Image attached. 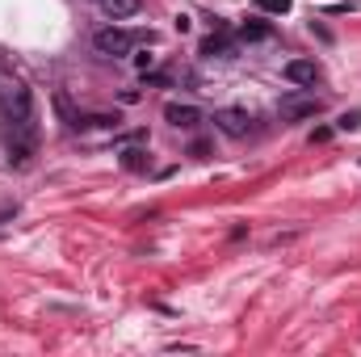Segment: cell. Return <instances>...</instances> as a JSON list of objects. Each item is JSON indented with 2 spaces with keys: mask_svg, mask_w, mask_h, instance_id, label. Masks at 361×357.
Segmentation results:
<instances>
[{
  "mask_svg": "<svg viewBox=\"0 0 361 357\" xmlns=\"http://www.w3.org/2000/svg\"><path fill=\"white\" fill-rule=\"evenodd\" d=\"M282 76H286L290 84H315V80H320V63H315V59H290V63L282 67Z\"/></svg>",
  "mask_w": 361,
  "mask_h": 357,
  "instance_id": "8992f818",
  "label": "cell"
},
{
  "mask_svg": "<svg viewBox=\"0 0 361 357\" xmlns=\"http://www.w3.org/2000/svg\"><path fill=\"white\" fill-rule=\"evenodd\" d=\"M231 50H236V42H231L227 34H210V38H202V46H198L202 59H227Z\"/></svg>",
  "mask_w": 361,
  "mask_h": 357,
  "instance_id": "52a82bcc",
  "label": "cell"
},
{
  "mask_svg": "<svg viewBox=\"0 0 361 357\" xmlns=\"http://www.w3.org/2000/svg\"><path fill=\"white\" fill-rule=\"evenodd\" d=\"M164 122H172V126H181V130H193V126L202 122V109L189 105V101H168V105H164Z\"/></svg>",
  "mask_w": 361,
  "mask_h": 357,
  "instance_id": "5b68a950",
  "label": "cell"
},
{
  "mask_svg": "<svg viewBox=\"0 0 361 357\" xmlns=\"http://www.w3.org/2000/svg\"><path fill=\"white\" fill-rule=\"evenodd\" d=\"M269 34H273V29H269L265 21H244V25H240V38H269Z\"/></svg>",
  "mask_w": 361,
  "mask_h": 357,
  "instance_id": "7c38bea8",
  "label": "cell"
},
{
  "mask_svg": "<svg viewBox=\"0 0 361 357\" xmlns=\"http://www.w3.org/2000/svg\"><path fill=\"white\" fill-rule=\"evenodd\" d=\"M341 130H357L361 126V109H349V114H341V122H336Z\"/></svg>",
  "mask_w": 361,
  "mask_h": 357,
  "instance_id": "5bb4252c",
  "label": "cell"
},
{
  "mask_svg": "<svg viewBox=\"0 0 361 357\" xmlns=\"http://www.w3.org/2000/svg\"><path fill=\"white\" fill-rule=\"evenodd\" d=\"M257 8H261V13H278V17H286L294 4H290V0H257Z\"/></svg>",
  "mask_w": 361,
  "mask_h": 357,
  "instance_id": "4fadbf2b",
  "label": "cell"
},
{
  "mask_svg": "<svg viewBox=\"0 0 361 357\" xmlns=\"http://www.w3.org/2000/svg\"><path fill=\"white\" fill-rule=\"evenodd\" d=\"M320 109H324V101H320L315 93H286V97L278 101L282 122H303V118H315Z\"/></svg>",
  "mask_w": 361,
  "mask_h": 357,
  "instance_id": "3957f363",
  "label": "cell"
},
{
  "mask_svg": "<svg viewBox=\"0 0 361 357\" xmlns=\"http://www.w3.org/2000/svg\"><path fill=\"white\" fill-rule=\"evenodd\" d=\"M76 126H80V130H118L122 118H118V114H88V118H80Z\"/></svg>",
  "mask_w": 361,
  "mask_h": 357,
  "instance_id": "9c48e42d",
  "label": "cell"
},
{
  "mask_svg": "<svg viewBox=\"0 0 361 357\" xmlns=\"http://www.w3.org/2000/svg\"><path fill=\"white\" fill-rule=\"evenodd\" d=\"M328 139H332V130H328V126H320V130L311 135V143H328Z\"/></svg>",
  "mask_w": 361,
  "mask_h": 357,
  "instance_id": "2e32d148",
  "label": "cell"
},
{
  "mask_svg": "<svg viewBox=\"0 0 361 357\" xmlns=\"http://www.w3.org/2000/svg\"><path fill=\"white\" fill-rule=\"evenodd\" d=\"M101 8H105V17H114V21H122V17H135L139 13V0H97Z\"/></svg>",
  "mask_w": 361,
  "mask_h": 357,
  "instance_id": "8fae6325",
  "label": "cell"
},
{
  "mask_svg": "<svg viewBox=\"0 0 361 357\" xmlns=\"http://www.w3.org/2000/svg\"><path fill=\"white\" fill-rule=\"evenodd\" d=\"M189 156H193V160H206V156H210V143H206V139H198V143L189 147Z\"/></svg>",
  "mask_w": 361,
  "mask_h": 357,
  "instance_id": "9a60e30c",
  "label": "cell"
},
{
  "mask_svg": "<svg viewBox=\"0 0 361 357\" xmlns=\"http://www.w3.org/2000/svg\"><path fill=\"white\" fill-rule=\"evenodd\" d=\"M0 122L13 135L34 139V97L21 80H0Z\"/></svg>",
  "mask_w": 361,
  "mask_h": 357,
  "instance_id": "6da1fadb",
  "label": "cell"
},
{
  "mask_svg": "<svg viewBox=\"0 0 361 357\" xmlns=\"http://www.w3.org/2000/svg\"><path fill=\"white\" fill-rule=\"evenodd\" d=\"M139 42H151V34H147V29H122V25H105V29L93 34V46H97L101 55H114V59L135 55Z\"/></svg>",
  "mask_w": 361,
  "mask_h": 357,
  "instance_id": "7a4b0ae2",
  "label": "cell"
},
{
  "mask_svg": "<svg viewBox=\"0 0 361 357\" xmlns=\"http://www.w3.org/2000/svg\"><path fill=\"white\" fill-rule=\"evenodd\" d=\"M29 156H34V139H25V135H13V139H8V164L25 168V164H29Z\"/></svg>",
  "mask_w": 361,
  "mask_h": 357,
  "instance_id": "ba28073f",
  "label": "cell"
},
{
  "mask_svg": "<svg viewBox=\"0 0 361 357\" xmlns=\"http://www.w3.org/2000/svg\"><path fill=\"white\" fill-rule=\"evenodd\" d=\"M214 126H219L223 135H231V139H244V135L252 130V114H248V109H219V114H214Z\"/></svg>",
  "mask_w": 361,
  "mask_h": 357,
  "instance_id": "277c9868",
  "label": "cell"
},
{
  "mask_svg": "<svg viewBox=\"0 0 361 357\" xmlns=\"http://www.w3.org/2000/svg\"><path fill=\"white\" fill-rule=\"evenodd\" d=\"M118 164H122L126 173H147V147H126V151L118 156Z\"/></svg>",
  "mask_w": 361,
  "mask_h": 357,
  "instance_id": "30bf717a",
  "label": "cell"
}]
</instances>
